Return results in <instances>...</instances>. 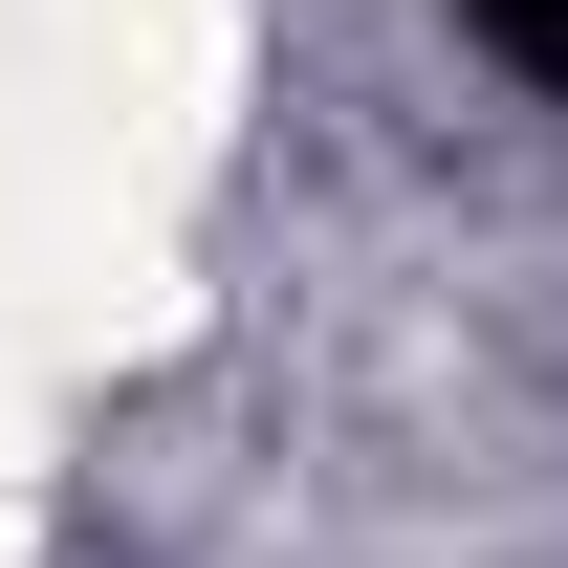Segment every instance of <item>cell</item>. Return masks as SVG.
Here are the masks:
<instances>
[{
	"label": "cell",
	"instance_id": "obj_1",
	"mask_svg": "<svg viewBox=\"0 0 568 568\" xmlns=\"http://www.w3.org/2000/svg\"><path fill=\"white\" fill-rule=\"evenodd\" d=\"M481 44H503L525 88H568V0H481Z\"/></svg>",
	"mask_w": 568,
	"mask_h": 568
}]
</instances>
